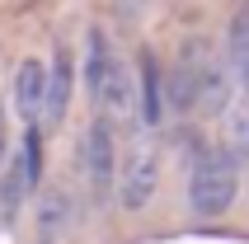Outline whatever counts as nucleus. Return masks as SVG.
<instances>
[{
    "instance_id": "f257e3e1",
    "label": "nucleus",
    "mask_w": 249,
    "mask_h": 244,
    "mask_svg": "<svg viewBox=\"0 0 249 244\" xmlns=\"http://www.w3.org/2000/svg\"><path fill=\"white\" fill-rule=\"evenodd\" d=\"M240 192V169L231 150H207L188 174V207L197 216H221Z\"/></svg>"
},
{
    "instance_id": "f03ea898",
    "label": "nucleus",
    "mask_w": 249,
    "mask_h": 244,
    "mask_svg": "<svg viewBox=\"0 0 249 244\" xmlns=\"http://www.w3.org/2000/svg\"><path fill=\"white\" fill-rule=\"evenodd\" d=\"M75 160H80V174H85V183H89V192L104 202L108 188H113V178H118V146H113V127H108L104 118L80 136Z\"/></svg>"
},
{
    "instance_id": "7ed1b4c3",
    "label": "nucleus",
    "mask_w": 249,
    "mask_h": 244,
    "mask_svg": "<svg viewBox=\"0 0 249 244\" xmlns=\"http://www.w3.org/2000/svg\"><path fill=\"white\" fill-rule=\"evenodd\" d=\"M155 178H160V160H155V146L141 141L132 155H127L123 174H118V202L127 211H141V207L155 197Z\"/></svg>"
},
{
    "instance_id": "20e7f679",
    "label": "nucleus",
    "mask_w": 249,
    "mask_h": 244,
    "mask_svg": "<svg viewBox=\"0 0 249 244\" xmlns=\"http://www.w3.org/2000/svg\"><path fill=\"white\" fill-rule=\"evenodd\" d=\"M71 89H75V66H71V47H56L47 61V85H42V113L47 122H61L71 108Z\"/></svg>"
},
{
    "instance_id": "39448f33",
    "label": "nucleus",
    "mask_w": 249,
    "mask_h": 244,
    "mask_svg": "<svg viewBox=\"0 0 249 244\" xmlns=\"http://www.w3.org/2000/svg\"><path fill=\"white\" fill-rule=\"evenodd\" d=\"M99 108H108L118 113V118H127V113L137 108V85H132V70H127V61L118 52H113L108 70H104V85H99V99H94Z\"/></svg>"
},
{
    "instance_id": "423d86ee",
    "label": "nucleus",
    "mask_w": 249,
    "mask_h": 244,
    "mask_svg": "<svg viewBox=\"0 0 249 244\" xmlns=\"http://www.w3.org/2000/svg\"><path fill=\"white\" fill-rule=\"evenodd\" d=\"M42 85H47V66H42L38 56L19 61V75H14V99H19V113H24L28 122L42 113Z\"/></svg>"
},
{
    "instance_id": "0eeeda50",
    "label": "nucleus",
    "mask_w": 249,
    "mask_h": 244,
    "mask_svg": "<svg viewBox=\"0 0 249 244\" xmlns=\"http://www.w3.org/2000/svg\"><path fill=\"white\" fill-rule=\"evenodd\" d=\"M137 108H141V122L155 127L165 118V80H160V66H155L151 52H141V94H137Z\"/></svg>"
},
{
    "instance_id": "6e6552de",
    "label": "nucleus",
    "mask_w": 249,
    "mask_h": 244,
    "mask_svg": "<svg viewBox=\"0 0 249 244\" xmlns=\"http://www.w3.org/2000/svg\"><path fill=\"white\" fill-rule=\"evenodd\" d=\"M113 61V47L104 38V28H89V38H85V94L99 99V85H104V70Z\"/></svg>"
},
{
    "instance_id": "1a4fd4ad",
    "label": "nucleus",
    "mask_w": 249,
    "mask_h": 244,
    "mask_svg": "<svg viewBox=\"0 0 249 244\" xmlns=\"http://www.w3.org/2000/svg\"><path fill=\"white\" fill-rule=\"evenodd\" d=\"M226 99H231V75H226V66L212 56L207 70H202V85H197V108L202 113H221Z\"/></svg>"
},
{
    "instance_id": "9d476101",
    "label": "nucleus",
    "mask_w": 249,
    "mask_h": 244,
    "mask_svg": "<svg viewBox=\"0 0 249 244\" xmlns=\"http://www.w3.org/2000/svg\"><path fill=\"white\" fill-rule=\"evenodd\" d=\"M226 47H231V70H235L240 80H249V10H240L235 19H231Z\"/></svg>"
},
{
    "instance_id": "9b49d317",
    "label": "nucleus",
    "mask_w": 249,
    "mask_h": 244,
    "mask_svg": "<svg viewBox=\"0 0 249 244\" xmlns=\"http://www.w3.org/2000/svg\"><path fill=\"white\" fill-rule=\"evenodd\" d=\"M24 192H28V178H24V164L14 160V164H5V178H0V207H5V221L19 211Z\"/></svg>"
},
{
    "instance_id": "f8f14e48",
    "label": "nucleus",
    "mask_w": 249,
    "mask_h": 244,
    "mask_svg": "<svg viewBox=\"0 0 249 244\" xmlns=\"http://www.w3.org/2000/svg\"><path fill=\"white\" fill-rule=\"evenodd\" d=\"M231 150L249 160V108L235 113V122H231Z\"/></svg>"
},
{
    "instance_id": "ddd939ff",
    "label": "nucleus",
    "mask_w": 249,
    "mask_h": 244,
    "mask_svg": "<svg viewBox=\"0 0 249 244\" xmlns=\"http://www.w3.org/2000/svg\"><path fill=\"white\" fill-rule=\"evenodd\" d=\"M61 211H66V197H61V192H52V197H47V226H56V221H61Z\"/></svg>"
},
{
    "instance_id": "4468645a",
    "label": "nucleus",
    "mask_w": 249,
    "mask_h": 244,
    "mask_svg": "<svg viewBox=\"0 0 249 244\" xmlns=\"http://www.w3.org/2000/svg\"><path fill=\"white\" fill-rule=\"evenodd\" d=\"M5 150H10V132H5V99H0V169H5Z\"/></svg>"
}]
</instances>
